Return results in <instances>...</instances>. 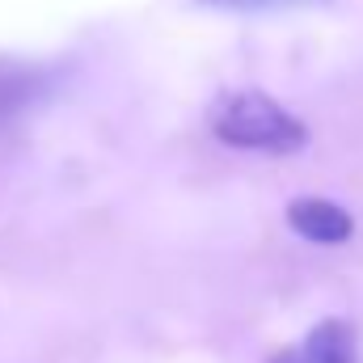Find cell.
Returning <instances> with one entry per match:
<instances>
[{
    "label": "cell",
    "mask_w": 363,
    "mask_h": 363,
    "mask_svg": "<svg viewBox=\"0 0 363 363\" xmlns=\"http://www.w3.org/2000/svg\"><path fill=\"white\" fill-rule=\"evenodd\" d=\"M207 9H228V13H279V9H313L330 0H199Z\"/></svg>",
    "instance_id": "obj_4"
},
{
    "label": "cell",
    "mask_w": 363,
    "mask_h": 363,
    "mask_svg": "<svg viewBox=\"0 0 363 363\" xmlns=\"http://www.w3.org/2000/svg\"><path fill=\"white\" fill-rule=\"evenodd\" d=\"M271 363H359V347H355V330L338 317L313 325L300 342L283 347Z\"/></svg>",
    "instance_id": "obj_2"
},
{
    "label": "cell",
    "mask_w": 363,
    "mask_h": 363,
    "mask_svg": "<svg viewBox=\"0 0 363 363\" xmlns=\"http://www.w3.org/2000/svg\"><path fill=\"white\" fill-rule=\"evenodd\" d=\"M211 131H216V140L228 144V148L274 152V157L300 152V148L308 144V127H304L287 106H279L274 97H267V93H258V89L224 97V101L211 110Z\"/></svg>",
    "instance_id": "obj_1"
},
{
    "label": "cell",
    "mask_w": 363,
    "mask_h": 363,
    "mask_svg": "<svg viewBox=\"0 0 363 363\" xmlns=\"http://www.w3.org/2000/svg\"><path fill=\"white\" fill-rule=\"evenodd\" d=\"M287 224H291V233H300L313 245H342L355 233V220L347 216V207H338L330 199H317V194L291 199L287 203Z\"/></svg>",
    "instance_id": "obj_3"
}]
</instances>
